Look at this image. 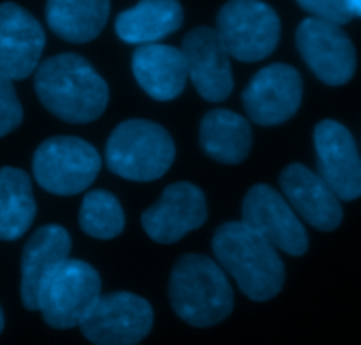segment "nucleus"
Here are the masks:
<instances>
[{"mask_svg":"<svg viewBox=\"0 0 361 345\" xmlns=\"http://www.w3.org/2000/svg\"><path fill=\"white\" fill-rule=\"evenodd\" d=\"M34 87L43 107L66 123H92L109 103L106 82L76 54H61L41 62Z\"/></svg>","mask_w":361,"mask_h":345,"instance_id":"1","label":"nucleus"},{"mask_svg":"<svg viewBox=\"0 0 361 345\" xmlns=\"http://www.w3.org/2000/svg\"><path fill=\"white\" fill-rule=\"evenodd\" d=\"M213 252L221 270L227 271L243 294L253 301H267L282 291L286 270L279 250L241 222L218 226Z\"/></svg>","mask_w":361,"mask_h":345,"instance_id":"2","label":"nucleus"},{"mask_svg":"<svg viewBox=\"0 0 361 345\" xmlns=\"http://www.w3.org/2000/svg\"><path fill=\"white\" fill-rule=\"evenodd\" d=\"M169 296L177 317L195 327L216 326L234 308V292L224 270L209 257L195 253L176 262Z\"/></svg>","mask_w":361,"mask_h":345,"instance_id":"3","label":"nucleus"},{"mask_svg":"<svg viewBox=\"0 0 361 345\" xmlns=\"http://www.w3.org/2000/svg\"><path fill=\"white\" fill-rule=\"evenodd\" d=\"M176 158L172 137L159 124L131 119L119 124L106 142V165L117 176L137 183L156 181Z\"/></svg>","mask_w":361,"mask_h":345,"instance_id":"4","label":"nucleus"},{"mask_svg":"<svg viewBox=\"0 0 361 345\" xmlns=\"http://www.w3.org/2000/svg\"><path fill=\"white\" fill-rule=\"evenodd\" d=\"M102 170V158L89 142L76 137H54L36 149L32 172L48 193L69 197L94 183Z\"/></svg>","mask_w":361,"mask_h":345,"instance_id":"5","label":"nucleus"},{"mask_svg":"<svg viewBox=\"0 0 361 345\" xmlns=\"http://www.w3.org/2000/svg\"><path fill=\"white\" fill-rule=\"evenodd\" d=\"M102 298L99 273L83 260L69 259L55 271L39 296L37 310L55 329H71L87 319Z\"/></svg>","mask_w":361,"mask_h":345,"instance_id":"6","label":"nucleus"},{"mask_svg":"<svg viewBox=\"0 0 361 345\" xmlns=\"http://www.w3.org/2000/svg\"><path fill=\"white\" fill-rule=\"evenodd\" d=\"M218 34L231 57L259 62L275 52L280 41V18L262 0H228L216 18Z\"/></svg>","mask_w":361,"mask_h":345,"instance_id":"7","label":"nucleus"},{"mask_svg":"<svg viewBox=\"0 0 361 345\" xmlns=\"http://www.w3.org/2000/svg\"><path fill=\"white\" fill-rule=\"evenodd\" d=\"M152 306L131 292H112L99 298L80 324L82 334L96 345H137L151 333Z\"/></svg>","mask_w":361,"mask_h":345,"instance_id":"8","label":"nucleus"},{"mask_svg":"<svg viewBox=\"0 0 361 345\" xmlns=\"http://www.w3.org/2000/svg\"><path fill=\"white\" fill-rule=\"evenodd\" d=\"M241 216V223L276 250L294 257H301L308 250V236L303 223L275 188L255 184L246 193Z\"/></svg>","mask_w":361,"mask_h":345,"instance_id":"9","label":"nucleus"},{"mask_svg":"<svg viewBox=\"0 0 361 345\" xmlns=\"http://www.w3.org/2000/svg\"><path fill=\"white\" fill-rule=\"evenodd\" d=\"M301 57L319 80L328 85H343L356 71V52L349 36L336 23L307 18L296 30Z\"/></svg>","mask_w":361,"mask_h":345,"instance_id":"10","label":"nucleus"},{"mask_svg":"<svg viewBox=\"0 0 361 345\" xmlns=\"http://www.w3.org/2000/svg\"><path fill=\"white\" fill-rule=\"evenodd\" d=\"M303 99V78L287 64H271L255 73L243 92L250 119L259 126H276L289 121Z\"/></svg>","mask_w":361,"mask_h":345,"instance_id":"11","label":"nucleus"},{"mask_svg":"<svg viewBox=\"0 0 361 345\" xmlns=\"http://www.w3.org/2000/svg\"><path fill=\"white\" fill-rule=\"evenodd\" d=\"M206 218L202 190L192 183H176L165 188L159 200L142 214V226L152 241L172 245L202 226Z\"/></svg>","mask_w":361,"mask_h":345,"instance_id":"12","label":"nucleus"},{"mask_svg":"<svg viewBox=\"0 0 361 345\" xmlns=\"http://www.w3.org/2000/svg\"><path fill=\"white\" fill-rule=\"evenodd\" d=\"M180 52L188 66V78L197 92L206 101H224L231 96L234 87L231 54L225 48L218 30L197 27L183 40Z\"/></svg>","mask_w":361,"mask_h":345,"instance_id":"13","label":"nucleus"},{"mask_svg":"<svg viewBox=\"0 0 361 345\" xmlns=\"http://www.w3.org/2000/svg\"><path fill=\"white\" fill-rule=\"evenodd\" d=\"M319 176L338 195L340 200L361 197V156L345 126L322 121L314 131Z\"/></svg>","mask_w":361,"mask_h":345,"instance_id":"14","label":"nucleus"},{"mask_svg":"<svg viewBox=\"0 0 361 345\" xmlns=\"http://www.w3.org/2000/svg\"><path fill=\"white\" fill-rule=\"evenodd\" d=\"M44 43L43 27L27 9L15 2L0 4V71L11 80L36 73Z\"/></svg>","mask_w":361,"mask_h":345,"instance_id":"15","label":"nucleus"},{"mask_svg":"<svg viewBox=\"0 0 361 345\" xmlns=\"http://www.w3.org/2000/svg\"><path fill=\"white\" fill-rule=\"evenodd\" d=\"M280 188L290 207L312 226L319 230H335L342 222L340 198L319 174L301 163H293L280 174Z\"/></svg>","mask_w":361,"mask_h":345,"instance_id":"16","label":"nucleus"},{"mask_svg":"<svg viewBox=\"0 0 361 345\" xmlns=\"http://www.w3.org/2000/svg\"><path fill=\"white\" fill-rule=\"evenodd\" d=\"M71 238L61 225H44L27 241L22 253V303L27 310H37L39 296L55 271L69 260Z\"/></svg>","mask_w":361,"mask_h":345,"instance_id":"17","label":"nucleus"},{"mask_svg":"<svg viewBox=\"0 0 361 345\" xmlns=\"http://www.w3.org/2000/svg\"><path fill=\"white\" fill-rule=\"evenodd\" d=\"M131 69L138 85L156 101L176 99L186 87L185 54L170 44H142L135 50Z\"/></svg>","mask_w":361,"mask_h":345,"instance_id":"18","label":"nucleus"},{"mask_svg":"<svg viewBox=\"0 0 361 345\" xmlns=\"http://www.w3.org/2000/svg\"><path fill=\"white\" fill-rule=\"evenodd\" d=\"M183 6L177 0H140L121 13L116 32L124 43L152 44L183 25Z\"/></svg>","mask_w":361,"mask_h":345,"instance_id":"19","label":"nucleus"},{"mask_svg":"<svg viewBox=\"0 0 361 345\" xmlns=\"http://www.w3.org/2000/svg\"><path fill=\"white\" fill-rule=\"evenodd\" d=\"M48 27L69 43H89L105 29L110 0H47Z\"/></svg>","mask_w":361,"mask_h":345,"instance_id":"20","label":"nucleus"},{"mask_svg":"<svg viewBox=\"0 0 361 345\" xmlns=\"http://www.w3.org/2000/svg\"><path fill=\"white\" fill-rule=\"evenodd\" d=\"M200 145L209 158L227 165L241 163L252 149V128L243 115L211 110L200 123Z\"/></svg>","mask_w":361,"mask_h":345,"instance_id":"21","label":"nucleus"},{"mask_svg":"<svg viewBox=\"0 0 361 345\" xmlns=\"http://www.w3.org/2000/svg\"><path fill=\"white\" fill-rule=\"evenodd\" d=\"M36 218L30 177L15 167L0 169V239H20Z\"/></svg>","mask_w":361,"mask_h":345,"instance_id":"22","label":"nucleus"},{"mask_svg":"<svg viewBox=\"0 0 361 345\" xmlns=\"http://www.w3.org/2000/svg\"><path fill=\"white\" fill-rule=\"evenodd\" d=\"M124 211L119 200L105 190L85 195L80 207V226L87 236L96 239H112L123 232Z\"/></svg>","mask_w":361,"mask_h":345,"instance_id":"23","label":"nucleus"},{"mask_svg":"<svg viewBox=\"0 0 361 345\" xmlns=\"http://www.w3.org/2000/svg\"><path fill=\"white\" fill-rule=\"evenodd\" d=\"M23 121V108L13 80L0 71V138L15 131Z\"/></svg>","mask_w":361,"mask_h":345,"instance_id":"24","label":"nucleus"},{"mask_svg":"<svg viewBox=\"0 0 361 345\" xmlns=\"http://www.w3.org/2000/svg\"><path fill=\"white\" fill-rule=\"evenodd\" d=\"M298 4L314 18L345 25L353 20L349 11V0H296Z\"/></svg>","mask_w":361,"mask_h":345,"instance_id":"25","label":"nucleus"},{"mask_svg":"<svg viewBox=\"0 0 361 345\" xmlns=\"http://www.w3.org/2000/svg\"><path fill=\"white\" fill-rule=\"evenodd\" d=\"M349 11L353 16H361V0H349Z\"/></svg>","mask_w":361,"mask_h":345,"instance_id":"26","label":"nucleus"},{"mask_svg":"<svg viewBox=\"0 0 361 345\" xmlns=\"http://www.w3.org/2000/svg\"><path fill=\"white\" fill-rule=\"evenodd\" d=\"M2 329H4V312L0 308V333H2Z\"/></svg>","mask_w":361,"mask_h":345,"instance_id":"27","label":"nucleus"}]
</instances>
